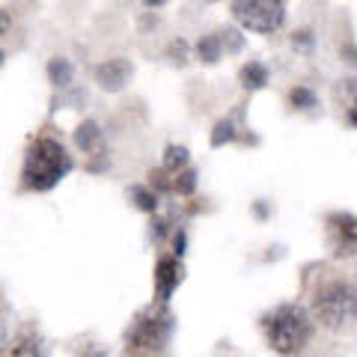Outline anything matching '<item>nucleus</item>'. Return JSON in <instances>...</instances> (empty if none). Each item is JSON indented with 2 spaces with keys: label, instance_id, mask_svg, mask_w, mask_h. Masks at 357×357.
Segmentation results:
<instances>
[{
  "label": "nucleus",
  "instance_id": "1",
  "mask_svg": "<svg viewBox=\"0 0 357 357\" xmlns=\"http://www.w3.org/2000/svg\"><path fill=\"white\" fill-rule=\"evenodd\" d=\"M72 155L66 152L60 140L36 137L24 155V164H21V188L33 194H48L72 173Z\"/></svg>",
  "mask_w": 357,
  "mask_h": 357
},
{
  "label": "nucleus",
  "instance_id": "2",
  "mask_svg": "<svg viewBox=\"0 0 357 357\" xmlns=\"http://www.w3.org/2000/svg\"><path fill=\"white\" fill-rule=\"evenodd\" d=\"M316 316L312 310L304 304H280L277 310H271L262 321L265 331V342L271 345L274 354L280 357H295L312 342V333H316Z\"/></svg>",
  "mask_w": 357,
  "mask_h": 357
},
{
  "label": "nucleus",
  "instance_id": "3",
  "mask_svg": "<svg viewBox=\"0 0 357 357\" xmlns=\"http://www.w3.org/2000/svg\"><path fill=\"white\" fill-rule=\"evenodd\" d=\"M173 331H176L173 310L161 304V301H152L149 307H143L131 319L122 354L126 357H164L167 349H170Z\"/></svg>",
  "mask_w": 357,
  "mask_h": 357
},
{
  "label": "nucleus",
  "instance_id": "4",
  "mask_svg": "<svg viewBox=\"0 0 357 357\" xmlns=\"http://www.w3.org/2000/svg\"><path fill=\"white\" fill-rule=\"evenodd\" d=\"M310 310L325 331L342 333L357 328V283L345 277H331L312 292Z\"/></svg>",
  "mask_w": 357,
  "mask_h": 357
},
{
  "label": "nucleus",
  "instance_id": "5",
  "mask_svg": "<svg viewBox=\"0 0 357 357\" xmlns=\"http://www.w3.org/2000/svg\"><path fill=\"white\" fill-rule=\"evenodd\" d=\"M229 13L241 30L274 36L286 24V0H229Z\"/></svg>",
  "mask_w": 357,
  "mask_h": 357
},
{
  "label": "nucleus",
  "instance_id": "6",
  "mask_svg": "<svg viewBox=\"0 0 357 357\" xmlns=\"http://www.w3.org/2000/svg\"><path fill=\"white\" fill-rule=\"evenodd\" d=\"M185 277V268H182V259L178 256H161L158 262H155V274H152V289H155V301H167L173 298V292L178 289Z\"/></svg>",
  "mask_w": 357,
  "mask_h": 357
},
{
  "label": "nucleus",
  "instance_id": "7",
  "mask_svg": "<svg viewBox=\"0 0 357 357\" xmlns=\"http://www.w3.org/2000/svg\"><path fill=\"white\" fill-rule=\"evenodd\" d=\"M328 238L337 256H351L357 250V218L345 211L328 215Z\"/></svg>",
  "mask_w": 357,
  "mask_h": 357
},
{
  "label": "nucleus",
  "instance_id": "8",
  "mask_svg": "<svg viewBox=\"0 0 357 357\" xmlns=\"http://www.w3.org/2000/svg\"><path fill=\"white\" fill-rule=\"evenodd\" d=\"M131 75H134V66L126 57H110L105 63H98L93 72L98 89H105V93H122L126 84L131 81Z\"/></svg>",
  "mask_w": 357,
  "mask_h": 357
},
{
  "label": "nucleus",
  "instance_id": "9",
  "mask_svg": "<svg viewBox=\"0 0 357 357\" xmlns=\"http://www.w3.org/2000/svg\"><path fill=\"white\" fill-rule=\"evenodd\" d=\"M75 146L84 155H102L105 149V131L96 119H84L81 126L75 128Z\"/></svg>",
  "mask_w": 357,
  "mask_h": 357
},
{
  "label": "nucleus",
  "instance_id": "10",
  "mask_svg": "<svg viewBox=\"0 0 357 357\" xmlns=\"http://www.w3.org/2000/svg\"><path fill=\"white\" fill-rule=\"evenodd\" d=\"M268 81H271V72H268V66L259 63V60H248L238 69V84H241V89H248V93L265 89Z\"/></svg>",
  "mask_w": 357,
  "mask_h": 357
},
{
  "label": "nucleus",
  "instance_id": "11",
  "mask_svg": "<svg viewBox=\"0 0 357 357\" xmlns=\"http://www.w3.org/2000/svg\"><path fill=\"white\" fill-rule=\"evenodd\" d=\"M6 357H45V342L39 333L33 331H21L18 337L9 342L6 349Z\"/></svg>",
  "mask_w": 357,
  "mask_h": 357
},
{
  "label": "nucleus",
  "instance_id": "12",
  "mask_svg": "<svg viewBox=\"0 0 357 357\" xmlns=\"http://www.w3.org/2000/svg\"><path fill=\"white\" fill-rule=\"evenodd\" d=\"M194 57L203 63V66H215L223 57V42H220V33H206L199 36L194 45Z\"/></svg>",
  "mask_w": 357,
  "mask_h": 357
},
{
  "label": "nucleus",
  "instance_id": "13",
  "mask_svg": "<svg viewBox=\"0 0 357 357\" xmlns=\"http://www.w3.org/2000/svg\"><path fill=\"white\" fill-rule=\"evenodd\" d=\"M48 81H51V86H57V89H66V86H72V81H75V66L66 60V57H51L48 60Z\"/></svg>",
  "mask_w": 357,
  "mask_h": 357
},
{
  "label": "nucleus",
  "instance_id": "14",
  "mask_svg": "<svg viewBox=\"0 0 357 357\" xmlns=\"http://www.w3.org/2000/svg\"><path fill=\"white\" fill-rule=\"evenodd\" d=\"M128 197H131L134 208L146 211V215H155V211H158V191L149 188V185H134L128 191Z\"/></svg>",
  "mask_w": 357,
  "mask_h": 357
},
{
  "label": "nucleus",
  "instance_id": "15",
  "mask_svg": "<svg viewBox=\"0 0 357 357\" xmlns=\"http://www.w3.org/2000/svg\"><path fill=\"white\" fill-rule=\"evenodd\" d=\"M289 107H292V110H316L319 107L316 89H310L304 84L292 86V89H289Z\"/></svg>",
  "mask_w": 357,
  "mask_h": 357
},
{
  "label": "nucleus",
  "instance_id": "16",
  "mask_svg": "<svg viewBox=\"0 0 357 357\" xmlns=\"http://www.w3.org/2000/svg\"><path fill=\"white\" fill-rule=\"evenodd\" d=\"M241 137L238 128H236V119L227 116V119H220L215 128H211V146H227V143H236Z\"/></svg>",
  "mask_w": 357,
  "mask_h": 357
},
{
  "label": "nucleus",
  "instance_id": "17",
  "mask_svg": "<svg viewBox=\"0 0 357 357\" xmlns=\"http://www.w3.org/2000/svg\"><path fill=\"white\" fill-rule=\"evenodd\" d=\"M164 170H170L173 176L176 173H182L185 167H188V149L185 146H176V143H170V146L164 149Z\"/></svg>",
  "mask_w": 357,
  "mask_h": 357
},
{
  "label": "nucleus",
  "instance_id": "18",
  "mask_svg": "<svg viewBox=\"0 0 357 357\" xmlns=\"http://www.w3.org/2000/svg\"><path fill=\"white\" fill-rule=\"evenodd\" d=\"M197 191V170L194 167H185L182 173L173 176V194L178 197H191Z\"/></svg>",
  "mask_w": 357,
  "mask_h": 357
},
{
  "label": "nucleus",
  "instance_id": "19",
  "mask_svg": "<svg viewBox=\"0 0 357 357\" xmlns=\"http://www.w3.org/2000/svg\"><path fill=\"white\" fill-rule=\"evenodd\" d=\"M167 60H170L173 66H188V60H191V45H188L185 39H173L170 45H167Z\"/></svg>",
  "mask_w": 357,
  "mask_h": 357
},
{
  "label": "nucleus",
  "instance_id": "20",
  "mask_svg": "<svg viewBox=\"0 0 357 357\" xmlns=\"http://www.w3.org/2000/svg\"><path fill=\"white\" fill-rule=\"evenodd\" d=\"M218 33H220L223 51H227V54H241V48H244V36H241V30H238V27H223V30H218Z\"/></svg>",
  "mask_w": 357,
  "mask_h": 357
},
{
  "label": "nucleus",
  "instance_id": "21",
  "mask_svg": "<svg viewBox=\"0 0 357 357\" xmlns=\"http://www.w3.org/2000/svg\"><path fill=\"white\" fill-rule=\"evenodd\" d=\"M312 48H316V36H312L310 27H301L292 33V51L298 54H312Z\"/></svg>",
  "mask_w": 357,
  "mask_h": 357
},
{
  "label": "nucleus",
  "instance_id": "22",
  "mask_svg": "<svg viewBox=\"0 0 357 357\" xmlns=\"http://www.w3.org/2000/svg\"><path fill=\"white\" fill-rule=\"evenodd\" d=\"M149 188H155L158 194H167L173 191V173L158 167V170H149Z\"/></svg>",
  "mask_w": 357,
  "mask_h": 357
},
{
  "label": "nucleus",
  "instance_id": "23",
  "mask_svg": "<svg viewBox=\"0 0 357 357\" xmlns=\"http://www.w3.org/2000/svg\"><path fill=\"white\" fill-rule=\"evenodd\" d=\"M77 357H107V351L98 342H89V345H84V349L77 351Z\"/></svg>",
  "mask_w": 357,
  "mask_h": 357
},
{
  "label": "nucleus",
  "instance_id": "24",
  "mask_svg": "<svg viewBox=\"0 0 357 357\" xmlns=\"http://www.w3.org/2000/svg\"><path fill=\"white\" fill-rule=\"evenodd\" d=\"M173 253L182 259V253H185V232H173Z\"/></svg>",
  "mask_w": 357,
  "mask_h": 357
},
{
  "label": "nucleus",
  "instance_id": "25",
  "mask_svg": "<svg viewBox=\"0 0 357 357\" xmlns=\"http://www.w3.org/2000/svg\"><path fill=\"white\" fill-rule=\"evenodd\" d=\"M345 119H349V126L357 128V107L354 105H349V114H345Z\"/></svg>",
  "mask_w": 357,
  "mask_h": 357
},
{
  "label": "nucleus",
  "instance_id": "26",
  "mask_svg": "<svg viewBox=\"0 0 357 357\" xmlns=\"http://www.w3.org/2000/svg\"><path fill=\"white\" fill-rule=\"evenodd\" d=\"M143 6L146 9H161V6H167V0H143Z\"/></svg>",
  "mask_w": 357,
  "mask_h": 357
},
{
  "label": "nucleus",
  "instance_id": "27",
  "mask_svg": "<svg viewBox=\"0 0 357 357\" xmlns=\"http://www.w3.org/2000/svg\"><path fill=\"white\" fill-rule=\"evenodd\" d=\"M256 215H259V218H265V215H268V208H265L262 203H256Z\"/></svg>",
  "mask_w": 357,
  "mask_h": 357
},
{
  "label": "nucleus",
  "instance_id": "28",
  "mask_svg": "<svg viewBox=\"0 0 357 357\" xmlns=\"http://www.w3.org/2000/svg\"><path fill=\"white\" fill-rule=\"evenodd\" d=\"M206 3H215V0H206Z\"/></svg>",
  "mask_w": 357,
  "mask_h": 357
},
{
  "label": "nucleus",
  "instance_id": "29",
  "mask_svg": "<svg viewBox=\"0 0 357 357\" xmlns=\"http://www.w3.org/2000/svg\"><path fill=\"white\" fill-rule=\"evenodd\" d=\"M354 69H357V63H354Z\"/></svg>",
  "mask_w": 357,
  "mask_h": 357
}]
</instances>
